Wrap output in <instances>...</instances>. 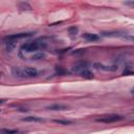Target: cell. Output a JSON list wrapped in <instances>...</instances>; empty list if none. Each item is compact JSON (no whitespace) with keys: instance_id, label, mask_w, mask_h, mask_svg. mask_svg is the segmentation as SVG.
<instances>
[{"instance_id":"obj_13","label":"cell","mask_w":134,"mask_h":134,"mask_svg":"<svg viewBox=\"0 0 134 134\" xmlns=\"http://www.w3.org/2000/svg\"><path fill=\"white\" fill-rule=\"evenodd\" d=\"M53 121L57 122V124H59V125H65V126L72 124L71 120H67V119H53Z\"/></svg>"},{"instance_id":"obj_14","label":"cell","mask_w":134,"mask_h":134,"mask_svg":"<svg viewBox=\"0 0 134 134\" xmlns=\"http://www.w3.org/2000/svg\"><path fill=\"white\" fill-rule=\"evenodd\" d=\"M17 130H10V129H1L0 134H17Z\"/></svg>"},{"instance_id":"obj_9","label":"cell","mask_w":134,"mask_h":134,"mask_svg":"<svg viewBox=\"0 0 134 134\" xmlns=\"http://www.w3.org/2000/svg\"><path fill=\"white\" fill-rule=\"evenodd\" d=\"M3 42L5 43V48H6L7 51H12L15 48V46H16V41L8 40V41H3Z\"/></svg>"},{"instance_id":"obj_19","label":"cell","mask_w":134,"mask_h":134,"mask_svg":"<svg viewBox=\"0 0 134 134\" xmlns=\"http://www.w3.org/2000/svg\"><path fill=\"white\" fill-rule=\"evenodd\" d=\"M83 52H85V49H77V50H75V51H72V53H73V54H77V53H83Z\"/></svg>"},{"instance_id":"obj_11","label":"cell","mask_w":134,"mask_h":134,"mask_svg":"<svg viewBox=\"0 0 134 134\" xmlns=\"http://www.w3.org/2000/svg\"><path fill=\"white\" fill-rule=\"evenodd\" d=\"M80 74H81V76H83V77H85V79H92V77H93V73H92L89 69L83 70Z\"/></svg>"},{"instance_id":"obj_12","label":"cell","mask_w":134,"mask_h":134,"mask_svg":"<svg viewBox=\"0 0 134 134\" xmlns=\"http://www.w3.org/2000/svg\"><path fill=\"white\" fill-rule=\"evenodd\" d=\"M45 58V53L44 52H42V51H39V52H36L35 54H32L31 55V60H42V59H44Z\"/></svg>"},{"instance_id":"obj_20","label":"cell","mask_w":134,"mask_h":134,"mask_svg":"<svg viewBox=\"0 0 134 134\" xmlns=\"http://www.w3.org/2000/svg\"><path fill=\"white\" fill-rule=\"evenodd\" d=\"M125 4L126 5H131V6L134 7V1H127V2H125Z\"/></svg>"},{"instance_id":"obj_6","label":"cell","mask_w":134,"mask_h":134,"mask_svg":"<svg viewBox=\"0 0 134 134\" xmlns=\"http://www.w3.org/2000/svg\"><path fill=\"white\" fill-rule=\"evenodd\" d=\"M47 110H52V111H64V110H67L68 107L64 104H52V105H49L46 107Z\"/></svg>"},{"instance_id":"obj_17","label":"cell","mask_w":134,"mask_h":134,"mask_svg":"<svg viewBox=\"0 0 134 134\" xmlns=\"http://www.w3.org/2000/svg\"><path fill=\"white\" fill-rule=\"evenodd\" d=\"M128 74H134V70H131V69L127 68L122 71V75H128Z\"/></svg>"},{"instance_id":"obj_8","label":"cell","mask_w":134,"mask_h":134,"mask_svg":"<svg viewBox=\"0 0 134 134\" xmlns=\"http://www.w3.org/2000/svg\"><path fill=\"white\" fill-rule=\"evenodd\" d=\"M85 69H88V64L87 63H81V64H77V65L72 67V71L77 72V73H81Z\"/></svg>"},{"instance_id":"obj_18","label":"cell","mask_w":134,"mask_h":134,"mask_svg":"<svg viewBox=\"0 0 134 134\" xmlns=\"http://www.w3.org/2000/svg\"><path fill=\"white\" fill-rule=\"evenodd\" d=\"M122 38L128 39V40H132V41H134V36H128V35H124V36H122Z\"/></svg>"},{"instance_id":"obj_2","label":"cell","mask_w":134,"mask_h":134,"mask_svg":"<svg viewBox=\"0 0 134 134\" xmlns=\"http://www.w3.org/2000/svg\"><path fill=\"white\" fill-rule=\"evenodd\" d=\"M46 46H47V42L45 41L44 38H41L36 41H30V42L24 43L21 46V50L26 51V52H31V51H37L40 48H45Z\"/></svg>"},{"instance_id":"obj_21","label":"cell","mask_w":134,"mask_h":134,"mask_svg":"<svg viewBox=\"0 0 134 134\" xmlns=\"http://www.w3.org/2000/svg\"><path fill=\"white\" fill-rule=\"evenodd\" d=\"M131 93H133V94H134V87L131 89Z\"/></svg>"},{"instance_id":"obj_5","label":"cell","mask_w":134,"mask_h":134,"mask_svg":"<svg viewBox=\"0 0 134 134\" xmlns=\"http://www.w3.org/2000/svg\"><path fill=\"white\" fill-rule=\"evenodd\" d=\"M93 67L95 69H98V70H105V71H115L118 69V66L117 65H112V66H106V65H103L100 63H94L93 64Z\"/></svg>"},{"instance_id":"obj_7","label":"cell","mask_w":134,"mask_h":134,"mask_svg":"<svg viewBox=\"0 0 134 134\" xmlns=\"http://www.w3.org/2000/svg\"><path fill=\"white\" fill-rule=\"evenodd\" d=\"M83 38L88 41V42H95V41H98L99 40V36L98 35H95V34H90V32H86L83 35Z\"/></svg>"},{"instance_id":"obj_4","label":"cell","mask_w":134,"mask_h":134,"mask_svg":"<svg viewBox=\"0 0 134 134\" xmlns=\"http://www.w3.org/2000/svg\"><path fill=\"white\" fill-rule=\"evenodd\" d=\"M34 35V32H19V34H14V35H9L3 38V41H16L18 39H24V38H28L31 37Z\"/></svg>"},{"instance_id":"obj_15","label":"cell","mask_w":134,"mask_h":134,"mask_svg":"<svg viewBox=\"0 0 134 134\" xmlns=\"http://www.w3.org/2000/svg\"><path fill=\"white\" fill-rule=\"evenodd\" d=\"M19 7L21 9H25V10H30L31 9V6L27 2H21V3H19Z\"/></svg>"},{"instance_id":"obj_3","label":"cell","mask_w":134,"mask_h":134,"mask_svg":"<svg viewBox=\"0 0 134 134\" xmlns=\"http://www.w3.org/2000/svg\"><path fill=\"white\" fill-rule=\"evenodd\" d=\"M122 119V116L121 115H118V114H109V115H104L99 118H97L96 120L97 121H100V122H106V124H110V122H115V121H118Z\"/></svg>"},{"instance_id":"obj_1","label":"cell","mask_w":134,"mask_h":134,"mask_svg":"<svg viewBox=\"0 0 134 134\" xmlns=\"http://www.w3.org/2000/svg\"><path fill=\"white\" fill-rule=\"evenodd\" d=\"M13 75L17 77H35L38 76V70L34 67H13Z\"/></svg>"},{"instance_id":"obj_16","label":"cell","mask_w":134,"mask_h":134,"mask_svg":"<svg viewBox=\"0 0 134 134\" xmlns=\"http://www.w3.org/2000/svg\"><path fill=\"white\" fill-rule=\"evenodd\" d=\"M77 27H75V26H72V27H70L69 29H68V31H69V34H71V35H76V32H77Z\"/></svg>"},{"instance_id":"obj_10","label":"cell","mask_w":134,"mask_h":134,"mask_svg":"<svg viewBox=\"0 0 134 134\" xmlns=\"http://www.w3.org/2000/svg\"><path fill=\"white\" fill-rule=\"evenodd\" d=\"M23 121H43V119L41 117H38V116H26L24 118H22Z\"/></svg>"}]
</instances>
